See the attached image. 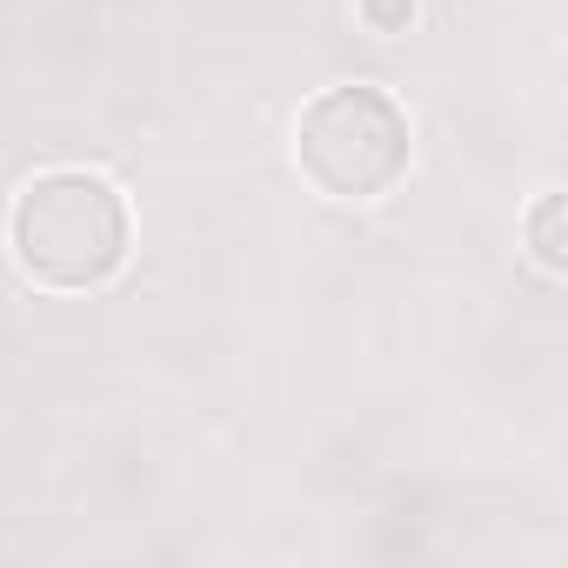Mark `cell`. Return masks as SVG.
I'll list each match as a JSON object with an SVG mask.
<instances>
[{
  "instance_id": "cell-1",
  "label": "cell",
  "mask_w": 568,
  "mask_h": 568,
  "mask_svg": "<svg viewBox=\"0 0 568 568\" xmlns=\"http://www.w3.org/2000/svg\"><path fill=\"white\" fill-rule=\"evenodd\" d=\"M128 241H134L128 194L88 168L34 174L8 214L14 267L41 288H101V281L121 274Z\"/></svg>"
},
{
  "instance_id": "cell-2",
  "label": "cell",
  "mask_w": 568,
  "mask_h": 568,
  "mask_svg": "<svg viewBox=\"0 0 568 568\" xmlns=\"http://www.w3.org/2000/svg\"><path fill=\"white\" fill-rule=\"evenodd\" d=\"M415 134L388 88H322L295 121V161L328 201H375L408 174Z\"/></svg>"
},
{
  "instance_id": "cell-3",
  "label": "cell",
  "mask_w": 568,
  "mask_h": 568,
  "mask_svg": "<svg viewBox=\"0 0 568 568\" xmlns=\"http://www.w3.org/2000/svg\"><path fill=\"white\" fill-rule=\"evenodd\" d=\"M528 241H535V261H541L548 274L568 267V247H561V194H541V201H535V214H528Z\"/></svg>"
},
{
  "instance_id": "cell-4",
  "label": "cell",
  "mask_w": 568,
  "mask_h": 568,
  "mask_svg": "<svg viewBox=\"0 0 568 568\" xmlns=\"http://www.w3.org/2000/svg\"><path fill=\"white\" fill-rule=\"evenodd\" d=\"M362 21H368L375 34H402V28L415 21V0H362Z\"/></svg>"
}]
</instances>
